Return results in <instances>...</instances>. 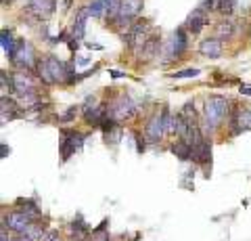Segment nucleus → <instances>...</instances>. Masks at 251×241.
<instances>
[{
    "label": "nucleus",
    "instance_id": "nucleus-27",
    "mask_svg": "<svg viewBox=\"0 0 251 241\" xmlns=\"http://www.w3.org/2000/svg\"><path fill=\"white\" fill-rule=\"evenodd\" d=\"M232 9H234L232 0H222V2H220V13H222V15H230Z\"/></svg>",
    "mask_w": 251,
    "mask_h": 241
},
{
    "label": "nucleus",
    "instance_id": "nucleus-26",
    "mask_svg": "<svg viewBox=\"0 0 251 241\" xmlns=\"http://www.w3.org/2000/svg\"><path fill=\"white\" fill-rule=\"evenodd\" d=\"M220 2H222V0H203V9L205 11H220Z\"/></svg>",
    "mask_w": 251,
    "mask_h": 241
},
{
    "label": "nucleus",
    "instance_id": "nucleus-19",
    "mask_svg": "<svg viewBox=\"0 0 251 241\" xmlns=\"http://www.w3.org/2000/svg\"><path fill=\"white\" fill-rule=\"evenodd\" d=\"M36 74L40 76V80L44 82V84H54V78H52V74H50V69H49V65H46V61L44 59H38V65H36Z\"/></svg>",
    "mask_w": 251,
    "mask_h": 241
},
{
    "label": "nucleus",
    "instance_id": "nucleus-3",
    "mask_svg": "<svg viewBox=\"0 0 251 241\" xmlns=\"http://www.w3.org/2000/svg\"><path fill=\"white\" fill-rule=\"evenodd\" d=\"M136 113H138L136 105L132 103V99L126 97V95L117 97L113 103H111V107H109V115H111L115 122H120V124L126 122V120H134Z\"/></svg>",
    "mask_w": 251,
    "mask_h": 241
},
{
    "label": "nucleus",
    "instance_id": "nucleus-2",
    "mask_svg": "<svg viewBox=\"0 0 251 241\" xmlns=\"http://www.w3.org/2000/svg\"><path fill=\"white\" fill-rule=\"evenodd\" d=\"M188 34L191 32H188L186 27H178L176 32L168 38V42L163 44V49L159 53L163 63H172V61H176L184 55L186 49H188Z\"/></svg>",
    "mask_w": 251,
    "mask_h": 241
},
{
    "label": "nucleus",
    "instance_id": "nucleus-31",
    "mask_svg": "<svg viewBox=\"0 0 251 241\" xmlns=\"http://www.w3.org/2000/svg\"><path fill=\"white\" fill-rule=\"evenodd\" d=\"M88 61H90V59L82 57V59H75V63H77V65H88Z\"/></svg>",
    "mask_w": 251,
    "mask_h": 241
},
{
    "label": "nucleus",
    "instance_id": "nucleus-16",
    "mask_svg": "<svg viewBox=\"0 0 251 241\" xmlns=\"http://www.w3.org/2000/svg\"><path fill=\"white\" fill-rule=\"evenodd\" d=\"M21 235L25 237L27 241H42L44 235H46V229H44V224H42V222H36V220H34L25 231L21 233Z\"/></svg>",
    "mask_w": 251,
    "mask_h": 241
},
{
    "label": "nucleus",
    "instance_id": "nucleus-14",
    "mask_svg": "<svg viewBox=\"0 0 251 241\" xmlns=\"http://www.w3.org/2000/svg\"><path fill=\"white\" fill-rule=\"evenodd\" d=\"M0 44H2V53L9 59L15 57V53L19 49V40H15V36L9 32V29H2V36H0Z\"/></svg>",
    "mask_w": 251,
    "mask_h": 241
},
{
    "label": "nucleus",
    "instance_id": "nucleus-30",
    "mask_svg": "<svg viewBox=\"0 0 251 241\" xmlns=\"http://www.w3.org/2000/svg\"><path fill=\"white\" fill-rule=\"evenodd\" d=\"M0 151H2V153H0V155H2V158H6V155H9V153H11V147H6V145L2 143V147H0Z\"/></svg>",
    "mask_w": 251,
    "mask_h": 241
},
{
    "label": "nucleus",
    "instance_id": "nucleus-17",
    "mask_svg": "<svg viewBox=\"0 0 251 241\" xmlns=\"http://www.w3.org/2000/svg\"><path fill=\"white\" fill-rule=\"evenodd\" d=\"M17 210H21V212H25L27 216H31V218H40L42 212L40 208H38V204L34 199H17Z\"/></svg>",
    "mask_w": 251,
    "mask_h": 241
},
{
    "label": "nucleus",
    "instance_id": "nucleus-28",
    "mask_svg": "<svg viewBox=\"0 0 251 241\" xmlns=\"http://www.w3.org/2000/svg\"><path fill=\"white\" fill-rule=\"evenodd\" d=\"M75 113H77V107H75V105H72V107H69V109H67L65 113L61 115V122H72V120L75 118Z\"/></svg>",
    "mask_w": 251,
    "mask_h": 241
},
{
    "label": "nucleus",
    "instance_id": "nucleus-18",
    "mask_svg": "<svg viewBox=\"0 0 251 241\" xmlns=\"http://www.w3.org/2000/svg\"><path fill=\"white\" fill-rule=\"evenodd\" d=\"M232 36H234V23L230 19H222L216 26V38L226 40V38H232Z\"/></svg>",
    "mask_w": 251,
    "mask_h": 241
},
{
    "label": "nucleus",
    "instance_id": "nucleus-1",
    "mask_svg": "<svg viewBox=\"0 0 251 241\" xmlns=\"http://www.w3.org/2000/svg\"><path fill=\"white\" fill-rule=\"evenodd\" d=\"M232 111V101H228L222 95H214L205 101L203 105V122H201V130L203 134H209V132L218 130L224 122H228Z\"/></svg>",
    "mask_w": 251,
    "mask_h": 241
},
{
    "label": "nucleus",
    "instance_id": "nucleus-33",
    "mask_svg": "<svg viewBox=\"0 0 251 241\" xmlns=\"http://www.w3.org/2000/svg\"><path fill=\"white\" fill-rule=\"evenodd\" d=\"M2 4H9V0H2Z\"/></svg>",
    "mask_w": 251,
    "mask_h": 241
},
{
    "label": "nucleus",
    "instance_id": "nucleus-5",
    "mask_svg": "<svg viewBox=\"0 0 251 241\" xmlns=\"http://www.w3.org/2000/svg\"><path fill=\"white\" fill-rule=\"evenodd\" d=\"M13 65H17L19 69H31L38 65V59H36V53H34V46L25 40H19V49L15 53V57L11 59Z\"/></svg>",
    "mask_w": 251,
    "mask_h": 241
},
{
    "label": "nucleus",
    "instance_id": "nucleus-21",
    "mask_svg": "<svg viewBox=\"0 0 251 241\" xmlns=\"http://www.w3.org/2000/svg\"><path fill=\"white\" fill-rule=\"evenodd\" d=\"M88 13L92 15V17H103V15L107 13V6H105V2L103 0H92V2L88 4Z\"/></svg>",
    "mask_w": 251,
    "mask_h": 241
},
{
    "label": "nucleus",
    "instance_id": "nucleus-4",
    "mask_svg": "<svg viewBox=\"0 0 251 241\" xmlns=\"http://www.w3.org/2000/svg\"><path fill=\"white\" fill-rule=\"evenodd\" d=\"M84 147V134L77 130H65L63 132V138H61V145H59V153H61V160L67 161L74 153H77Z\"/></svg>",
    "mask_w": 251,
    "mask_h": 241
},
{
    "label": "nucleus",
    "instance_id": "nucleus-32",
    "mask_svg": "<svg viewBox=\"0 0 251 241\" xmlns=\"http://www.w3.org/2000/svg\"><path fill=\"white\" fill-rule=\"evenodd\" d=\"M111 76H113V78H124L126 74H124V72H115V69H111Z\"/></svg>",
    "mask_w": 251,
    "mask_h": 241
},
{
    "label": "nucleus",
    "instance_id": "nucleus-29",
    "mask_svg": "<svg viewBox=\"0 0 251 241\" xmlns=\"http://www.w3.org/2000/svg\"><path fill=\"white\" fill-rule=\"evenodd\" d=\"M239 92L241 95H245V97H251V86H245V84H243V86L239 88Z\"/></svg>",
    "mask_w": 251,
    "mask_h": 241
},
{
    "label": "nucleus",
    "instance_id": "nucleus-23",
    "mask_svg": "<svg viewBox=\"0 0 251 241\" xmlns=\"http://www.w3.org/2000/svg\"><path fill=\"white\" fill-rule=\"evenodd\" d=\"M0 241H27L25 237L21 235V233H6V227H2V237H0Z\"/></svg>",
    "mask_w": 251,
    "mask_h": 241
},
{
    "label": "nucleus",
    "instance_id": "nucleus-8",
    "mask_svg": "<svg viewBox=\"0 0 251 241\" xmlns=\"http://www.w3.org/2000/svg\"><path fill=\"white\" fill-rule=\"evenodd\" d=\"M145 136L149 143H159L163 136H166V126H163V118L161 113L153 115V118H149L147 126H145Z\"/></svg>",
    "mask_w": 251,
    "mask_h": 241
},
{
    "label": "nucleus",
    "instance_id": "nucleus-12",
    "mask_svg": "<svg viewBox=\"0 0 251 241\" xmlns=\"http://www.w3.org/2000/svg\"><path fill=\"white\" fill-rule=\"evenodd\" d=\"M199 53L203 57L218 59L222 55V40H220V38H205V40L199 44Z\"/></svg>",
    "mask_w": 251,
    "mask_h": 241
},
{
    "label": "nucleus",
    "instance_id": "nucleus-6",
    "mask_svg": "<svg viewBox=\"0 0 251 241\" xmlns=\"http://www.w3.org/2000/svg\"><path fill=\"white\" fill-rule=\"evenodd\" d=\"M31 222H34V218L27 216L25 212H21V210H15V212L2 216V227H9L15 233H23Z\"/></svg>",
    "mask_w": 251,
    "mask_h": 241
},
{
    "label": "nucleus",
    "instance_id": "nucleus-15",
    "mask_svg": "<svg viewBox=\"0 0 251 241\" xmlns=\"http://www.w3.org/2000/svg\"><path fill=\"white\" fill-rule=\"evenodd\" d=\"M172 153H174L180 161H188V160H193L191 143L184 141V138H178V141H176L174 145H172Z\"/></svg>",
    "mask_w": 251,
    "mask_h": 241
},
{
    "label": "nucleus",
    "instance_id": "nucleus-13",
    "mask_svg": "<svg viewBox=\"0 0 251 241\" xmlns=\"http://www.w3.org/2000/svg\"><path fill=\"white\" fill-rule=\"evenodd\" d=\"M88 6L86 9H80L75 13V19H74V27H72V38L75 40H82L86 36V23H88Z\"/></svg>",
    "mask_w": 251,
    "mask_h": 241
},
{
    "label": "nucleus",
    "instance_id": "nucleus-9",
    "mask_svg": "<svg viewBox=\"0 0 251 241\" xmlns=\"http://www.w3.org/2000/svg\"><path fill=\"white\" fill-rule=\"evenodd\" d=\"M54 6H57L54 0H29L27 13L34 15V17H38V19H49L54 13Z\"/></svg>",
    "mask_w": 251,
    "mask_h": 241
},
{
    "label": "nucleus",
    "instance_id": "nucleus-25",
    "mask_svg": "<svg viewBox=\"0 0 251 241\" xmlns=\"http://www.w3.org/2000/svg\"><path fill=\"white\" fill-rule=\"evenodd\" d=\"M132 138H134V143H136V151L138 153H145V138L140 132H132Z\"/></svg>",
    "mask_w": 251,
    "mask_h": 241
},
{
    "label": "nucleus",
    "instance_id": "nucleus-7",
    "mask_svg": "<svg viewBox=\"0 0 251 241\" xmlns=\"http://www.w3.org/2000/svg\"><path fill=\"white\" fill-rule=\"evenodd\" d=\"M13 86H15V92H17L19 97L36 95L34 78H31L27 72H15V74H13Z\"/></svg>",
    "mask_w": 251,
    "mask_h": 241
},
{
    "label": "nucleus",
    "instance_id": "nucleus-20",
    "mask_svg": "<svg viewBox=\"0 0 251 241\" xmlns=\"http://www.w3.org/2000/svg\"><path fill=\"white\" fill-rule=\"evenodd\" d=\"M199 74H201V69H197V67H186V69H180V72H172L168 76L174 78V80H184V78H197Z\"/></svg>",
    "mask_w": 251,
    "mask_h": 241
},
{
    "label": "nucleus",
    "instance_id": "nucleus-24",
    "mask_svg": "<svg viewBox=\"0 0 251 241\" xmlns=\"http://www.w3.org/2000/svg\"><path fill=\"white\" fill-rule=\"evenodd\" d=\"M86 241H111V239H109V233H105V231H92Z\"/></svg>",
    "mask_w": 251,
    "mask_h": 241
},
{
    "label": "nucleus",
    "instance_id": "nucleus-10",
    "mask_svg": "<svg viewBox=\"0 0 251 241\" xmlns=\"http://www.w3.org/2000/svg\"><path fill=\"white\" fill-rule=\"evenodd\" d=\"M136 53H138V61H151V59H155V57L161 53L159 36H153V34H151V36L147 38V42L140 46Z\"/></svg>",
    "mask_w": 251,
    "mask_h": 241
},
{
    "label": "nucleus",
    "instance_id": "nucleus-34",
    "mask_svg": "<svg viewBox=\"0 0 251 241\" xmlns=\"http://www.w3.org/2000/svg\"><path fill=\"white\" fill-rule=\"evenodd\" d=\"M57 241H61V239H57Z\"/></svg>",
    "mask_w": 251,
    "mask_h": 241
},
{
    "label": "nucleus",
    "instance_id": "nucleus-11",
    "mask_svg": "<svg viewBox=\"0 0 251 241\" xmlns=\"http://www.w3.org/2000/svg\"><path fill=\"white\" fill-rule=\"evenodd\" d=\"M205 26H207V11L203 9V6L195 9L191 15H188V19H186V23H184V27H186L191 34H199Z\"/></svg>",
    "mask_w": 251,
    "mask_h": 241
},
{
    "label": "nucleus",
    "instance_id": "nucleus-22",
    "mask_svg": "<svg viewBox=\"0 0 251 241\" xmlns=\"http://www.w3.org/2000/svg\"><path fill=\"white\" fill-rule=\"evenodd\" d=\"M0 82H2V95H6V90L9 92H15V86H13V74L9 76L2 69V72H0Z\"/></svg>",
    "mask_w": 251,
    "mask_h": 241
}]
</instances>
